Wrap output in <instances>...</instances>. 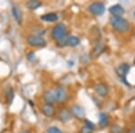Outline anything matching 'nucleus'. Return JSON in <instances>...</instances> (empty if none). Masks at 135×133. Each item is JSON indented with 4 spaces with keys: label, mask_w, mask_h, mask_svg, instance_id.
<instances>
[{
    "label": "nucleus",
    "mask_w": 135,
    "mask_h": 133,
    "mask_svg": "<svg viewBox=\"0 0 135 133\" xmlns=\"http://www.w3.org/2000/svg\"><path fill=\"white\" fill-rule=\"evenodd\" d=\"M131 69V66L129 64H126V63H123V64H121L120 66L118 67V68L116 69V73L117 75L119 76L120 78H122L123 79V81L126 83L127 85H129L127 82L125 81L126 80V76L128 75V73H129Z\"/></svg>",
    "instance_id": "obj_5"
},
{
    "label": "nucleus",
    "mask_w": 135,
    "mask_h": 133,
    "mask_svg": "<svg viewBox=\"0 0 135 133\" xmlns=\"http://www.w3.org/2000/svg\"><path fill=\"white\" fill-rule=\"evenodd\" d=\"M41 19L44 22H56L58 21L59 16L55 13H49V14H43V16H41Z\"/></svg>",
    "instance_id": "obj_14"
},
{
    "label": "nucleus",
    "mask_w": 135,
    "mask_h": 133,
    "mask_svg": "<svg viewBox=\"0 0 135 133\" xmlns=\"http://www.w3.org/2000/svg\"><path fill=\"white\" fill-rule=\"evenodd\" d=\"M104 51V45L103 43L101 42H98L95 45L93 49V55L95 57H98L103 53V51Z\"/></svg>",
    "instance_id": "obj_15"
},
{
    "label": "nucleus",
    "mask_w": 135,
    "mask_h": 133,
    "mask_svg": "<svg viewBox=\"0 0 135 133\" xmlns=\"http://www.w3.org/2000/svg\"><path fill=\"white\" fill-rule=\"evenodd\" d=\"M108 124V116L106 115V113L101 112L99 115V126L101 128L106 127Z\"/></svg>",
    "instance_id": "obj_17"
},
{
    "label": "nucleus",
    "mask_w": 135,
    "mask_h": 133,
    "mask_svg": "<svg viewBox=\"0 0 135 133\" xmlns=\"http://www.w3.org/2000/svg\"><path fill=\"white\" fill-rule=\"evenodd\" d=\"M27 58L30 61H33V60H35V54H34L33 52H30V53L27 54Z\"/></svg>",
    "instance_id": "obj_24"
},
{
    "label": "nucleus",
    "mask_w": 135,
    "mask_h": 133,
    "mask_svg": "<svg viewBox=\"0 0 135 133\" xmlns=\"http://www.w3.org/2000/svg\"><path fill=\"white\" fill-rule=\"evenodd\" d=\"M79 43H80V41H79V39L78 38V37H76V36H69V41H68V46H69V47H77L78 45H79Z\"/></svg>",
    "instance_id": "obj_18"
},
{
    "label": "nucleus",
    "mask_w": 135,
    "mask_h": 133,
    "mask_svg": "<svg viewBox=\"0 0 135 133\" xmlns=\"http://www.w3.org/2000/svg\"><path fill=\"white\" fill-rule=\"evenodd\" d=\"M42 112L46 117H52L55 114V109L51 104H43L42 106Z\"/></svg>",
    "instance_id": "obj_11"
},
{
    "label": "nucleus",
    "mask_w": 135,
    "mask_h": 133,
    "mask_svg": "<svg viewBox=\"0 0 135 133\" xmlns=\"http://www.w3.org/2000/svg\"><path fill=\"white\" fill-rule=\"evenodd\" d=\"M134 65H135V60H134Z\"/></svg>",
    "instance_id": "obj_27"
},
{
    "label": "nucleus",
    "mask_w": 135,
    "mask_h": 133,
    "mask_svg": "<svg viewBox=\"0 0 135 133\" xmlns=\"http://www.w3.org/2000/svg\"><path fill=\"white\" fill-rule=\"evenodd\" d=\"M20 133H30V131H28V130H23V131H21Z\"/></svg>",
    "instance_id": "obj_26"
},
{
    "label": "nucleus",
    "mask_w": 135,
    "mask_h": 133,
    "mask_svg": "<svg viewBox=\"0 0 135 133\" xmlns=\"http://www.w3.org/2000/svg\"><path fill=\"white\" fill-rule=\"evenodd\" d=\"M42 6V3L39 1H34V0H31V1L26 3V6L29 8L30 10H36Z\"/></svg>",
    "instance_id": "obj_19"
},
{
    "label": "nucleus",
    "mask_w": 135,
    "mask_h": 133,
    "mask_svg": "<svg viewBox=\"0 0 135 133\" xmlns=\"http://www.w3.org/2000/svg\"><path fill=\"white\" fill-rule=\"evenodd\" d=\"M94 128H95V125L93 124V122L86 121V123L81 129V133H92Z\"/></svg>",
    "instance_id": "obj_16"
},
{
    "label": "nucleus",
    "mask_w": 135,
    "mask_h": 133,
    "mask_svg": "<svg viewBox=\"0 0 135 133\" xmlns=\"http://www.w3.org/2000/svg\"><path fill=\"white\" fill-rule=\"evenodd\" d=\"M43 100L45 101L47 104H53L56 102L55 93H53L51 91H46L43 93Z\"/></svg>",
    "instance_id": "obj_12"
},
{
    "label": "nucleus",
    "mask_w": 135,
    "mask_h": 133,
    "mask_svg": "<svg viewBox=\"0 0 135 133\" xmlns=\"http://www.w3.org/2000/svg\"><path fill=\"white\" fill-rule=\"evenodd\" d=\"M69 36L68 35V34H65V35H63L61 38H60L58 41H57V46L60 47V48L66 46V45L68 44V41H69Z\"/></svg>",
    "instance_id": "obj_20"
},
{
    "label": "nucleus",
    "mask_w": 135,
    "mask_h": 133,
    "mask_svg": "<svg viewBox=\"0 0 135 133\" xmlns=\"http://www.w3.org/2000/svg\"><path fill=\"white\" fill-rule=\"evenodd\" d=\"M55 98H56V102L62 104L67 100V93L65 91V89L62 86H58L55 89Z\"/></svg>",
    "instance_id": "obj_6"
},
{
    "label": "nucleus",
    "mask_w": 135,
    "mask_h": 133,
    "mask_svg": "<svg viewBox=\"0 0 135 133\" xmlns=\"http://www.w3.org/2000/svg\"><path fill=\"white\" fill-rule=\"evenodd\" d=\"M109 12L111 13L113 16L115 17H122V16H123L124 14V9L122 6L120 5H114L112 6L109 8Z\"/></svg>",
    "instance_id": "obj_8"
},
{
    "label": "nucleus",
    "mask_w": 135,
    "mask_h": 133,
    "mask_svg": "<svg viewBox=\"0 0 135 133\" xmlns=\"http://www.w3.org/2000/svg\"><path fill=\"white\" fill-rule=\"evenodd\" d=\"M47 133H63L60 129L56 127H50L47 130Z\"/></svg>",
    "instance_id": "obj_23"
},
{
    "label": "nucleus",
    "mask_w": 135,
    "mask_h": 133,
    "mask_svg": "<svg viewBox=\"0 0 135 133\" xmlns=\"http://www.w3.org/2000/svg\"><path fill=\"white\" fill-rule=\"evenodd\" d=\"M88 10L94 16H102L105 11V6L101 2H95V3L90 4L88 6Z\"/></svg>",
    "instance_id": "obj_2"
},
{
    "label": "nucleus",
    "mask_w": 135,
    "mask_h": 133,
    "mask_svg": "<svg viewBox=\"0 0 135 133\" xmlns=\"http://www.w3.org/2000/svg\"><path fill=\"white\" fill-rule=\"evenodd\" d=\"M128 133H135V130H130Z\"/></svg>",
    "instance_id": "obj_25"
},
{
    "label": "nucleus",
    "mask_w": 135,
    "mask_h": 133,
    "mask_svg": "<svg viewBox=\"0 0 135 133\" xmlns=\"http://www.w3.org/2000/svg\"><path fill=\"white\" fill-rule=\"evenodd\" d=\"M58 117L63 122H67V121H69V119L71 117L70 112L66 108H61L58 112Z\"/></svg>",
    "instance_id": "obj_10"
},
{
    "label": "nucleus",
    "mask_w": 135,
    "mask_h": 133,
    "mask_svg": "<svg viewBox=\"0 0 135 133\" xmlns=\"http://www.w3.org/2000/svg\"><path fill=\"white\" fill-rule=\"evenodd\" d=\"M71 113L73 116H75L78 120H82L85 118V111L80 105L75 104L71 107Z\"/></svg>",
    "instance_id": "obj_7"
},
{
    "label": "nucleus",
    "mask_w": 135,
    "mask_h": 133,
    "mask_svg": "<svg viewBox=\"0 0 135 133\" xmlns=\"http://www.w3.org/2000/svg\"><path fill=\"white\" fill-rule=\"evenodd\" d=\"M11 12H12V16L15 18V20L16 21V23L20 24L22 23V12L19 10V8L16 6H13Z\"/></svg>",
    "instance_id": "obj_13"
},
{
    "label": "nucleus",
    "mask_w": 135,
    "mask_h": 133,
    "mask_svg": "<svg viewBox=\"0 0 135 133\" xmlns=\"http://www.w3.org/2000/svg\"><path fill=\"white\" fill-rule=\"evenodd\" d=\"M27 42L30 46L32 47H44L46 45V41L44 38L41 36H36V35H31L27 38Z\"/></svg>",
    "instance_id": "obj_4"
},
{
    "label": "nucleus",
    "mask_w": 135,
    "mask_h": 133,
    "mask_svg": "<svg viewBox=\"0 0 135 133\" xmlns=\"http://www.w3.org/2000/svg\"><path fill=\"white\" fill-rule=\"evenodd\" d=\"M67 32L66 26L62 23H59V24H56L53 27L51 31V38L55 41H58L60 38H61L63 35H65Z\"/></svg>",
    "instance_id": "obj_3"
},
{
    "label": "nucleus",
    "mask_w": 135,
    "mask_h": 133,
    "mask_svg": "<svg viewBox=\"0 0 135 133\" xmlns=\"http://www.w3.org/2000/svg\"><path fill=\"white\" fill-rule=\"evenodd\" d=\"M110 23L114 30L118 32H125L129 30V23L123 17L112 16L110 18Z\"/></svg>",
    "instance_id": "obj_1"
},
{
    "label": "nucleus",
    "mask_w": 135,
    "mask_h": 133,
    "mask_svg": "<svg viewBox=\"0 0 135 133\" xmlns=\"http://www.w3.org/2000/svg\"><path fill=\"white\" fill-rule=\"evenodd\" d=\"M6 100H7V102L11 104V102L13 101V99H14V90H13L12 87L8 86L7 88H6Z\"/></svg>",
    "instance_id": "obj_21"
},
{
    "label": "nucleus",
    "mask_w": 135,
    "mask_h": 133,
    "mask_svg": "<svg viewBox=\"0 0 135 133\" xmlns=\"http://www.w3.org/2000/svg\"><path fill=\"white\" fill-rule=\"evenodd\" d=\"M95 91L99 96L104 97L108 93V87L105 84H104V83H99V84L95 85Z\"/></svg>",
    "instance_id": "obj_9"
},
{
    "label": "nucleus",
    "mask_w": 135,
    "mask_h": 133,
    "mask_svg": "<svg viewBox=\"0 0 135 133\" xmlns=\"http://www.w3.org/2000/svg\"></svg>",
    "instance_id": "obj_28"
},
{
    "label": "nucleus",
    "mask_w": 135,
    "mask_h": 133,
    "mask_svg": "<svg viewBox=\"0 0 135 133\" xmlns=\"http://www.w3.org/2000/svg\"><path fill=\"white\" fill-rule=\"evenodd\" d=\"M111 133H123V129L118 125H114L111 128Z\"/></svg>",
    "instance_id": "obj_22"
}]
</instances>
